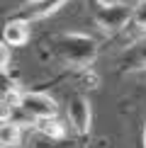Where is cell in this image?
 <instances>
[{
	"instance_id": "obj_4",
	"label": "cell",
	"mask_w": 146,
	"mask_h": 148,
	"mask_svg": "<svg viewBox=\"0 0 146 148\" xmlns=\"http://www.w3.org/2000/svg\"><path fill=\"white\" fill-rule=\"evenodd\" d=\"M20 107L27 114H32L36 121L39 119H51V116H59V104L51 95L46 92H22L20 95Z\"/></svg>"
},
{
	"instance_id": "obj_13",
	"label": "cell",
	"mask_w": 146,
	"mask_h": 148,
	"mask_svg": "<svg viewBox=\"0 0 146 148\" xmlns=\"http://www.w3.org/2000/svg\"><path fill=\"white\" fill-rule=\"evenodd\" d=\"M27 3H29V5H34V3H39V0H27Z\"/></svg>"
},
{
	"instance_id": "obj_9",
	"label": "cell",
	"mask_w": 146,
	"mask_h": 148,
	"mask_svg": "<svg viewBox=\"0 0 146 148\" xmlns=\"http://www.w3.org/2000/svg\"><path fill=\"white\" fill-rule=\"evenodd\" d=\"M20 141H22V126L17 121H3V126H0V146L17 148Z\"/></svg>"
},
{
	"instance_id": "obj_8",
	"label": "cell",
	"mask_w": 146,
	"mask_h": 148,
	"mask_svg": "<svg viewBox=\"0 0 146 148\" xmlns=\"http://www.w3.org/2000/svg\"><path fill=\"white\" fill-rule=\"evenodd\" d=\"M34 131L39 134L41 138H46V141H63V136H66V129H63V124H61L59 116L39 119V121L34 124Z\"/></svg>"
},
{
	"instance_id": "obj_5",
	"label": "cell",
	"mask_w": 146,
	"mask_h": 148,
	"mask_svg": "<svg viewBox=\"0 0 146 148\" xmlns=\"http://www.w3.org/2000/svg\"><path fill=\"white\" fill-rule=\"evenodd\" d=\"M117 68L122 73H141V71H146V34L124 49V53L117 58Z\"/></svg>"
},
{
	"instance_id": "obj_14",
	"label": "cell",
	"mask_w": 146,
	"mask_h": 148,
	"mask_svg": "<svg viewBox=\"0 0 146 148\" xmlns=\"http://www.w3.org/2000/svg\"><path fill=\"white\" fill-rule=\"evenodd\" d=\"M0 148H5V146H0Z\"/></svg>"
},
{
	"instance_id": "obj_12",
	"label": "cell",
	"mask_w": 146,
	"mask_h": 148,
	"mask_svg": "<svg viewBox=\"0 0 146 148\" xmlns=\"http://www.w3.org/2000/svg\"><path fill=\"white\" fill-rule=\"evenodd\" d=\"M41 148H68V146H41Z\"/></svg>"
},
{
	"instance_id": "obj_3",
	"label": "cell",
	"mask_w": 146,
	"mask_h": 148,
	"mask_svg": "<svg viewBox=\"0 0 146 148\" xmlns=\"http://www.w3.org/2000/svg\"><path fill=\"white\" fill-rule=\"evenodd\" d=\"M66 116H68V124L73 126L76 136H88L90 131V121H93V109L85 95H71L68 104H66Z\"/></svg>"
},
{
	"instance_id": "obj_11",
	"label": "cell",
	"mask_w": 146,
	"mask_h": 148,
	"mask_svg": "<svg viewBox=\"0 0 146 148\" xmlns=\"http://www.w3.org/2000/svg\"><path fill=\"white\" fill-rule=\"evenodd\" d=\"M141 148H146V126H144V136H141Z\"/></svg>"
},
{
	"instance_id": "obj_1",
	"label": "cell",
	"mask_w": 146,
	"mask_h": 148,
	"mask_svg": "<svg viewBox=\"0 0 146 148\" xmlns=\"http://www.w3.org/2000/svg\"><path fill=\"white\" fill-rule=\"evenodd\" d=\"M49 41H51L54 56H59L63 63L73 66V68H88L97 58V51H100V41L90 34H83V32L56 34Z\"/></svg>"
},
{
	"instance_id": "obj_10",
	"label": "cell",
	"mask_w": 146,
	"mask_h": 148,
	"mask_svg": "<svg viewBox=\"0 0 146 148\" xmlns=\"http://www.w3.org/2000/svg\"><path fill=\"white\" fill-rule=\"evenodd\" d=\"M132 22L146 34V0H139V3L134 5V17H132Z\"/></svg>"
},
{
	"instance_id": "obj_7",
	"label": "cell",
	"mask_w": 146,
	"mask_h": 148,
	"mask_svg": "<svg viewBox=\"0 0 146 148\" xmlns=\"http://www.w3.org/2000/svg\"><path fill=\"white\" fill-rule=\"evenodd\" d=\"M66 3H68V0H39V3L29 5L27 10L17 12V17H24V20H29V22H34V20H46V17H51L56 10H61Z\"/></svg>"
},
{
	"instance_id": "obj_2",
	"label": "cell",
	"mask_w": 146,
	"mask_h": 148,
	"mask_svg": "<svg viewBox=\"0 0 146 148\" xmlns=\"http://www.w3.org/2000/svg\"><path fill=\"white\" fill-rule=\"evenodd\" d=\"M90 15L97 24V29H102L105 34H117L134 17V8L127 3H117V0H88Z\"/></svg>"
},
{
	"instance_id": "obj_6",
	"label": "cell",
	"mask_w": 146,
	"mask_h": 148,
	"mask_svg": "<svg viewBox=\"0 0 146 148\" xmlns=\"http://www.w3.org/2000/svg\"><path fill=\"white\" fill-rule=\"evenodd\" d=\"M27 39H29V20L17 17V15L8 17L5 29H3V41L8 46H22L27 44Z\"/></svg>"
}]
</instances>
